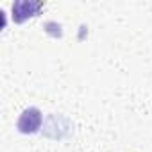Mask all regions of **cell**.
<instances>
[{"instance_id":"1","label":"cell","mask_w":152,"mask_h":152,"mask_svg":"<svg viewBox=\"0 0 152 152\" xmlns=\"http://www.w3.org/2000/svg\"><path fill=\"white\" fill-rule=\"evenodd\" d=\"M41 122H43L41 111L38 107H27V109L22 111V115L16 122V129L22 134H34V132L39 131Z\"/></svg>"},{"instance_id":"2","label":"cell","mask_w":152,"mask_h":152,"mask_svg":"<svg viewBox=\"0 0 152 152\" xmlns=\"http://www.w3.org/2000/svg\"><path fill=\"white\" fill-rule=\"evenodd\" d=\"M41 7H43V2H32V0H18V2H15L11 7L15 23H23L25 20L36 16Z\"/></svg>"}]
</instances>
